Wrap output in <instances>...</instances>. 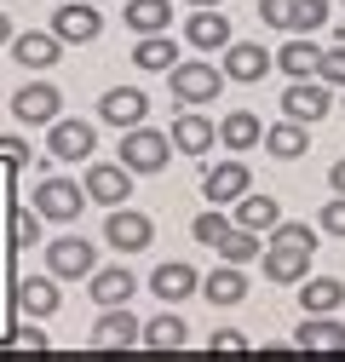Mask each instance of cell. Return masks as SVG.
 <instances>
[{"label": "cell", "mask_w": 345, "mask_h": 362, "mask_svg": "<svg viewBox=\"0 0 345 362\" xmlns=\"http://www.w3.org/2000/svg\"><path fill=\"white\" fill-rule=\"evenodd\" d=\"M167 86H172V98H179L185 110H196V104H219V93H225V69L207 64V58H179V64L167 69Z\"/></svg>", "instance_id": "cell-1"}, {"label": "cell", "mask_w": 345, "mask_h": 362, "mask_svg": "<svg viewBox=\"0 0 345 362\" xmlns=\"http://www.w3.org/2000/svg\"><path fill=\"white\" fill-rule=\"evenodd\" d=\"M167 156H172V139H167V132H156V127H144V121L121 132V167L133 173V178H139V173H161Z\"/></svg>", "instance_id": "cell-2"}, {"label": "cell", "mask_w": 345, "mask_h": 362, "mask_svg": "<svg viewBox=\"0 0 345 362\" xmlns=\"http://www.w3.org/2000/svg\"><path fill=\"white\" fill-rule=\"evenodd\" d=\"M328 110H334V86H328V81H317V75L288 81V93H282V115H288V121L317 127V121H328Z\"/></svg>", "instance_id": "cell-3"}, {"label": "cell", "mask_w": 345, "mask_h": 362, "mask_svg": "<svg viewBox=\"0 0 345 362\" xmlns=\"http://www.w3.org/2000/svg\"><path fill=\"white\" fill-rule=\"evenodd\" d=\"M35 213L47 218V224H75L86 213V190L75 185V178H40V190H35Z\"/></svg>", "instance_id": "cell-4"}, {"label": "cell", "mask_w": 345, "mask_h": 362, "mask_svg": "<svg viewBox=\"0 0 345 362\" xmlns=\"http://www.w3.org/2000/svg\"><path fill=\"white\" fill-rule=\"evenodd\" d=\"M104 242H110L115 253H144V247L156 242V218L121 202V207H110V218H104Z\"/></svg>", "instance_id": "cell-5"}, {"label": "cell", "mask_w": 345, "mask_h": 362, "mask_svg": "<svg viewBox=\"0 0 345 362\" xmlns=\"http://www.w3.org/2000/svg\"><path fill=\"white\" fill-rule=\"evenodd\" d=\"M242 190H253V173H247L242 156H230V161H207V167H201V196H207L213 207H230Z\"/></svg>", "instance_id": "cell-6"}, {"label": "cell", "mask_w": 345, "mask_h": 362, "mask_svg": "<svg viewBox=\"0 0 345 362\" xmlns=\"http://www.w3.org/2000/svg\"><path fill=\"white\" fill-rule=\"evenodd\" d=\"M311 253H317V247H299V242H265V259H259V270H265V282L293 288V282L311 276Z\"/></svg>", "instance_id": "cell-7"}, {"label": "cell", "mask_w": 345, "mask_h": 362, "mask_svg": "<svg viewBox=\"0 0 345 362\" xmlns=\"http://www.w3.org/2000/svg\"><path fill=\"white\" fill-rule=\"evenodd\" d=\"M12 115H18L23 127H52V121L64 115V93H58L52 81H29V86L12 93Z\"/></svg>", "instance_id": "cell-8"}, {"label": "cell", "mask_w": 345, "mask_h": 362, "mask_svg": "<svg viewBox=\"0 0 345 362\" xmlns=\"http://www.w3.org/2000/svg\"><path fill=\"white\" fill-rule=\"evenodd\" d=\"M47 270L58 282H81L98 270V247L81 242V236H58V242H47Z\"/></svg>", "instance_id": "cell-9"}, {"label": "cell", "mask_w": 345, "mask_h": 362, "mask_svg": "<svg viewBox=\"0 0 345 362\" xmlns=\"http://www.w3.org/2000/svg\"><path fill=\"white\" fill-rule=\"evenodd\" d=\"M93 150H98V132H93V121H52L47 127V156L52 161H93Z\"/></svg>", "instance_id": "cell-10"}, {"label": "cell", "mask_w": 345, "mask_h": 362, "mask_svg": "<svg viewBox=\"0 0 345 362\" xmlns=\"http://www.w3.org/2000/svg\"><path fill=\"white\" fill-rule=\"evenodd\" d=\"M81 190H86V202H98V207H121L127 196H133V173H127L121 161H93L86 178H81Z\"/></svg>", "instance_id": "cell-11"}, {"label": "cell", "mask_w": 345, "mask_h": 362, "mask_svg": "<svg viewBox=\"0 0 345 362\" xmlns=\"http://www.w3.org/2000/svg\"><path fill=\"white\" fill-rule=\"evenodd\" d=\"M52 35L64 40V47H86V40L104 35V18L93 12V0H64V6L52 12Z\"/></svg>", "instance_id": "cell-12"}, {"label": "cell", "mask_w": 345, "mask_h": 362, "mask_svg": "<svg viewBox=\"0 0 345 362\" xmlns=\"http://www.w3.org/2000/svg\"><path fill=\"white\" fill-rule=\"evenodd\" d=\"M293 351H305V356H345V322H334V310L305 316L299 334H293Z\"/></svg>", "instance_id": "cell-13"}, {"label": "cell", "mask_w": 345, "mask_h": 362, "mask_svg": "<svg viewBox=\"0 0 345 362\" xmlns=\"http://www.w3.org/2000/svg\"><path fill=\"white\" fill-rule=\"evenodd\" d=\"M139 328L144 322L127 305H104V316L93 322V339H86V345H93V351H127V345H139Z\"/></svg>", "instance_id": "cell-14"}, {"label": "cell", "mask_w": 345, "mask_h": 362, "mask_svg": "<svg viewBox=\"0 0 345 362\" xmlns=\"http://www.w3.org/2000/svg\"><path fill=\"white\" fill-rule=\"evenodd\" d=\"M219 69H225V81H242V86H253V81H265V75L276 69V58H271L265 47H259V40H230Z\"/></svg>", "instance_id": "cell-15"}, {"label": "cell", "mask_w": 345, "mask_h": 362, "mask_svg": "<svg viewBox=\"0 0 345 362\" xmlns=\"http://www.w3.org/2000/svg\"><path fill=\"white\" fill-rule=\"evenodd\" d=\"M6 47H12V58H18V64H23L29 75H40V69H52V64L64 58V40H58L52 29H29V35H12Z\"/></svg>", "instance_id": "cell-16"}, {"label": "cell", "mask_w": 345, "mask_h": 362, "mask_svg": "<svg viewBox=\"0 0 345 362\" xmlns=\"http://www.w3.org/2000/svg\"><path fill=\"white\" fill-rule=\"evenodd\" d=\"M167 139H172V156H207L213 139H219V127H213L207 115H196V110H179Z\"/></svg>", "instance_id": "cell-17"}, {"label": "cell", "mask_w": 345, "mask_h": 362, "mask_svg": "<svg viewBox=\"0 0 345 362\" xmlns=\"http://www.w3.org/2000/svg\"><path fill=\"white\" fill-rule=\"evenodd\" d=\"M185 40H190L196 52H225L230 47V18L219 6H196L190 23H185Z\"/></svg>", "instance_id": "cell-18"}, {"label": "cell", "mask_w": 345, "mask_h": 362, "mask_svg": "<svg viewBox=\"0 0 345 362\" xmlns=\"http://www.w3.org/2000/svg\"><path fill=\"white\" fill-rule=\"evenodd\" d=\"M144 115H150V98L139 93V86H110V93L98 98V121H110V127H121V132L139 127Z\"/></svg>", "instance_id": "cell-19"}, {"label": "cell", "mask_w": 345, "mask_h": 362, "mask_svg": "<svg viewBox=\"0 0 345 362\" xmlns=\"http://www.w3.org/2000/svg\"><path fill=\"white\" fill-rule=\"evenodd\" d=\"M196 288H201V276H196V264H185V259L156 264V276H150V293H156L161 305H179V299H190Z\"/></svg>", "instance_id": "cell-20"}, {"label": "cell", "mask_w": 345, "mask_h": 362, "mask_svg": "<svg viewBox=\"0 0 345 362\" xmlns=\"http://www.w3.org/2000/svg\"><path fill=\"white\" fill-rule=\"evenodd\" d=\"M58 305H64V288H58L52 270H47V276H23V282H18V310L35 316V322H40V316H52Z\"/></svg>", "instance_id": "cell-21"}, {"label": "cell", "mask_w": 345, "mask_h": 362, "mask_svg": "<svg viewBox=\"0 0 345 362\" xmlns=\"http://www.w3.org/2000/svg\"><path fill=\"white\" fill-rule=\"evenodd\" d=\"M230 218L242 224V230H253V236H265L271 224L282 218V202H276V196H253V190H242V196L230 202Z\"/></svg>", "instance_id": "cell-22"}, {"label": "cell", "mask_w": 345, "mask_h": 362, "mask_svg": "<svg viewBox=\"0 0 345 362\" xmlns=\"http://www.w3.org/2000/svg\"><path fill=\"white\" fill-rule=\"evenodd\" d=\"M133 64H139L144 75H167L172 64H179V40H172L167 29H161V35H139V40H133Z\"/></svg>", "instance_id": "cell-23"}, {"label": "cell", "mask_w": 345, "mask_h": 362, "mask_svg": "<svg viewBox=\"0 0 345 362\" xmlns=\"http://www.w3.org/2000/svg\"><path fill=\"white\" fill-rule=\"evenodd\" d=\"M196 293H207V305H219V310L242 305V299H247V276H242V264H219L213 276H201Z\"/></svg>", "instance_id": "cell-24"}, {"label": "cell", "mask_w": 345, "mask_h": 362, "mask_svg": "<svg viewBox=\"0 0 345 362\" xmlns=\"http://www.w3.org/2000/svg\"><path fill=\"white\" fill-rule=\"evenodd\" d=\"M259 144H265L276 161H299V156H305L311 150V127H299V121H276V127H265V139H259Z\"/></svg>", "instance_id": "cell-25"}, {"label": "cell", "mask_w": 345, "mask_h": 362, "mask_svg": "<svg viewBox=\"0 0 345 362\" xmlns=\"http://www.w3.org/2000/svg\"><path fill=\"white\" fill-rule=\"evenodd\" d=\"M86 282H93V299H98V305H127V299L139 293V276H133V270H127V264L93 270V276H86Z\"/></svg>", "instance_id": "cell-26"}, {"label": "cell", "mask_w": 345, "mask_h": 362, "mask_svg": "<svg viewBox=\"0 0 345 362\" xmlns=\"http://www.w3.org/2000/svg\"><path fill=\"white\" fill-rule=\"evenodd\" d=\"M276 58V69L288 75V81H299V75H317V58H322V47L311 35H288V47L282 52H271Z\"/></svg>", "instance_id": "cell-27"}, {"label": "cell", "mask_w": 345, "mask_h": 362, "mask_svg": "<svg viewBox=\"0 0 345 362\" xmlns=\"http://www.w3.org/2000/svg\"><path fill=\"white\" fill-rule=\"evenodd\" d=\"M339 305H345L339 276H305V288H299V310L305 316H322V310H339Z\"/></svg>", "instance_id": "cell-28"}, {"label": "cell", "mask_w": 345, "mask_h": 362, "mask_svg": "<svg viewBox=\"0 0 345 362\" xmlns=\"http://www.w3.org/2000/svg\"><path fill=\"white\" fill-rule=\"evenodd\" d=\"M259 139H265V127H259L253 110H230V115L219 121V144H225V150H259Z\"/></svg>", "instance_id": "cell-29"}, {"label": "cell", "mask_w": 345, "mask_h": 362, "mask_svg": "<svg viewBox=\"0 0 345 362\" xmlns=\"http://www.w3.org/2000/svg\"><path fill=\"white\" fill-rule=\"evenodd\" d=\"M185 316H172V310H161L156 322H144L139 328V345H150V351H185Z\"/></svg>", "instance_id": "cell-30"}, {"label": "cell", "mask_w": 345, "mask_h": 362, "mask_svg": "<svg viewBox=\"0 0 345 362\" xmlns=\"http://www.w3.org/2000/svg\"><path fill=\"white\" fill-rule=\"evenodd\" d=\"M127 23H133V35H161L172 23V0H127Z\"/></svg>", "instance_id": "cell-31"}, {"label": "cell", "mask_w": 345, "mask_h": 362, "mask_svg": "<svg viewBox=\"0 0 345 362\" xmlns=\"http://www.w3.org/2000/svg\"><path fill=\"white\" fill-rule=\"evenodd\" d=\"M213 253H219L225 264H247V259H259V236H253V230H242V224H230Z\"/></svg>", "instance_id": "cell-32"}, {"label": "cell", "mask_w": 345, "mask_h": 362, "mask_svg": "<svg viewBox=\"0 0 345 362\" xmlns=\"http://www.w3.org/2000/svg\"><path fill=\"white\" fill-rule=\"evenodd\" d=\"M230 224H236V218H230L225 207H207V213H196V224H190V236H196L201 247H219V236L230 230Z\"/></svg>", "instance_id": "cell-33"}, {"label": "cell", "mask_w": 345, "mask_h": 362, "mask_svg": "<svg viewBox=\"0 0 345 362\" xmlns=\"http://www.w3.org/2000/svg\"><path fill=\"white\" fill-rule=\"evenodd\" d=\"M328 23V0H293V23H288V35H317Z\"/></svg>", "instance_id": "cell-34"}, {"label": "cell", "mask_w": 345, "mask_h": 362, "mask_svg": "<svg viewBox=\"0 0 345 362\" xmlns=\"http://www.w3.org/2000/svg\"><path fill=\"white\" fill-rule=\"evenodd\" d=\"M40 224H47V218H40L35 207H12V242H18V247L40 242Z\"/></svg>", "instance_id": "cell-35"}, {"label": "cell", "mask_w": 345, "mask_h": 362, "mask_svg": "<svg viewBox=\"0 0 345 362\" xmlns=\"http://www.w3.org/2000/svg\"><path fill=\"white\" fill-rule=\"evenodd\" d=\"M317 230L345 242V196H328V202H322V213H317Z\"/></svg>", "instance_id": "cell-36"}, {"label": "cell", "mask_w": 345, "mask_h": 362, "mask_svg": "<svg viewBox=\"0 0 345 362\" xmlns=\"http://www.w3.org/2000/svg\"><path fill=\"white\" fill-rule=\"evenodd\" d=\"M207 351H213V356H247L253 345H247V334H242V328H219V334L207 339Z\"/></svg>", "instance_id": "cell-37"}, {"label": "cell", "mask_w": 345, "mask_h": 362, "mask_svg": "<svg viewBox=\"0 0 345 362\" xmlns=\"http://www.w3.org/2000/svg\"><path fill=\"white\" fill-rule=\"evenodd\" d=\"M317 81H328V86H345V40H339V47H328V52L317 58Z\"/></svg>", "instance_id": "cell-38"}, {"label": "cell", "mask_w": 345, "mask_h": 362, "mask_svg": "<svg viewBox=\"0 0 345 362\" xmlns=\"http://www.w3.org/2000/svg\"><path fill=\"white\" fill-rule=\"evenodd\" d=\"M259 18H265L271 29H288L293 23V0H259Z\"/></svg>", "instance_id": "cell-39"}, {"label": "cell", "mask_w": 345, "mask_h": 362, "mask_svg": "<svg viewBox=\"0 0 345 362\" xmlns=\"http://www.w3.org/2000/svg\"><path fill=\"white\" fill-rule=\"evenodd\" d=\"M0 161H6V167H29V144L12 139V132H0Z\"/></svg>", "instance_id": "cell-40"}, {"label": "cell", "mask_w": 345, "mask_h": 362, "mask_svg": "<svg viewBox=\"0 0 345 362\" xmlns=\"http://www.w3.org/2000/svg\"><path fill=\"white\" fill-rule=\"evenodd\" d=\"M18 345H29V351H47V334L35 328V316H29V328H18Z\"/></svg>", "instance_id": "cell-41"}, {"label": "cell", "mask_w": 345, "mask_h": 362, "mask_svg": "<svg viewBox=\"0 0 345 362\" xmlns=\"http://www.w3.org/2000/svg\"><path fill=\"white\" fill-rule=\"evenodd\" d=\"M328 190H334V196H345V156L328 167Z\"/></svg>", "instance_id": "cell-42"}, {"label": "cell", "mask_w": 345, "mask_h": 362, "mask_svg": "<svg viewBox=\"0 0 345 362\" xmlns=\"http://www.w3.org/2000/svg\"><path fill=\"white\" fill-rule=\"evenodd\" d=\"M6 40H12V18H6V12H0V47H6Z\"/></svg>", "instance_id": "cell-43"}, {"label": "cell", "mask_w": 345, "mask_h": 362, "mask_svg": "<svg viewBox=\"0 0 345 362\" xmlns=\"http://www.w3.org/2000/svg\"><path fill=\"white\" fill-rule=\"evenodd\" d=\"M190 6H225V0H190Z\"/></svg>", "instance_id": "cell-44"}, {"label": "cell", "mask_w": 345, "mask_h": 362, "mask_svg": "<svg viewBox=\"0 0 345 362\" xmlns=\"http://www.w3.org/2000/svg\"><path fill=\"white\" fill-rule=\"evenodd\" d=\"M93 6H98V0H93Z\"/></svg>", "instance_id": "cell-45"}]
</instances>
